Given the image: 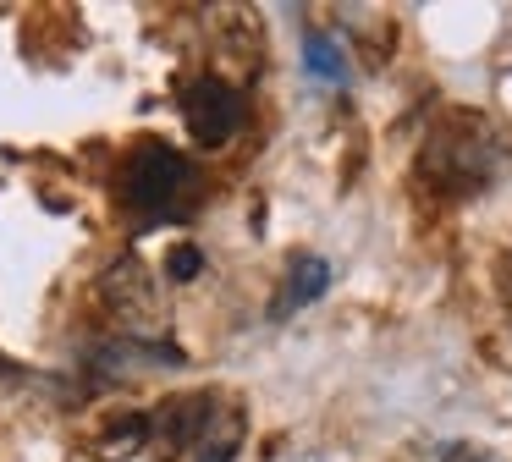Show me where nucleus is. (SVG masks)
<instances>
[{
    "label": "nucleus",
    "mask_w": 512,
    "mask_h": 462,
    "mask_svg": "<svg viewBox=\"0 0 512 462\" xmlns=\"http://www.w3.org/2000/svg\"><path fill=\"white\" fill-rule=\"evenodd\" d=\"M507 149L501 138L490 132V121L479 110H452V116L435 121V132L424 138L419 154V171L435 193H452V198H474L490 187V176L501 171Z\"/></svg>",
    "instance_id": "f257e3e1"
},
{
    "label": "nucleus",
    "mask_w": 512,
    "mask_h": 462,
    "mask_svg": "<svg viewBox=\"0 0 512 462\" xmlns=\"http://www.w3.org/2000/svg\"><path fill=\"white\" fill-rule=\"evenodd\" d=\"M193 165L182 160L171 143H138L133 160L122 165V204L133 209L138 220H166L177 209H188V193H193Z\"/></svg>",
    "instance_id": "f03ea898"
},
{
    "label": "nucleus",
    "mask_w": 512,
    "mask_h": 462,
    "mask_svg": "<svg viewBox=\"0 0 512 462\" xmlns=\"http://www.w3.org/2000/svg\"><path fill=\"white\" fill-rule=\"evenodd\" d=\"M182 121H188V132H193L199 149H221V143H232L237 132H243L248 105L226 77L199 72V77L182 83Z\"/></svg>",
    "instance_id": "7ed1b4c3"
},
{
    "label": "nucleus",
    "mask_w": 512,
    "mask_h": 462,
    "mask_svg": "<svg viewBox=\"0 0 512 462\" xmlns=\"http://www.w3.org/2000/svg\"><path fill=\"white\" fill-rule=\"evenodd\" d=\"M210 424H215L210 396H171L149 413V440L160 446V457H177L182 446H199Z\"/></svg>",
    "instance_id": "20e7f679"
},
{
    "label": "nucleus",
    "mask_w": 512,
    "mask_h": 462,
    "mask_svg": "<svg viewBox=\"0 0 512 462\" xmlns=\"http://www.w3.org/2000/svg\"><path fill=\"white\" fill-rule=\"evenodd\" d=\"M331 286V264L320 259V253H298V259L287 264V275H281V286H276V297H270V319H292V314H303L309 303H320V292Z\"/></svg>",
    "instance_id": "39448f33"
},
{
    "label": "nucleus",
    "mask_w": 512,
    "mask_h": 462,
    "mask_svg": "<svg viewBox=\"0 0 512 462\" xmlns=\"http://www.w3.org/2000/svg\"><path fill=\"white\" fill-rule=\"evenodd\" d=\"M105 303L116 308V314L127 319L133 330H144V314L155 308V297H149V275L138 259H122L111 275H105Z\"/></svg>",
    "instance_id": "423d86ee"
},
{
    "label": "nucleus",
    "mask_w": 512,
    "mask_h": 462,
    "mask_svg": "<svg viewBox=\"0 0 512 462\" xmlns=\"http://www.w3.org/2000/svg\"><path fill=\"white\" fill-rule=\"evenodd\" d=\"M303 66H309L320 83H347V50L336 44V33H309L303 39Z\"/></svg>",
    "instance_id": "0eeeda50"
},
{
    "label": "nucleus",
    "mask_w": 512,
    "mask_h": 462,
    "mask_svg": "<svg viewBox=\"0 0 512 462\" xmlns=\"http://www.w3.org/2000/svg\"><path fill=\"white\" fill-rule=\"evenodd\" d=\"M166 270H171V281H193V275L204 270V253L193 248V242H182V248L171 253V264H166Z\"/></svg>",
    "instance_id": "6e6552de"
},
{
    "label": "nucleus",
    "mask_w": 512,
    "mask_h": 462,
    "mask_svg": "<svg viewBox=\"0 0 512 462\" xmlns=\"http://www.w3.org/2000/svg\"><path fill=\"white\" fill-rule=\"evenodd\" d=\"M441 462H490V457H485V451H474V446H446Z\"/></svg>",
    "instance_id": "1a4fd4ad"
}]
</instances>
